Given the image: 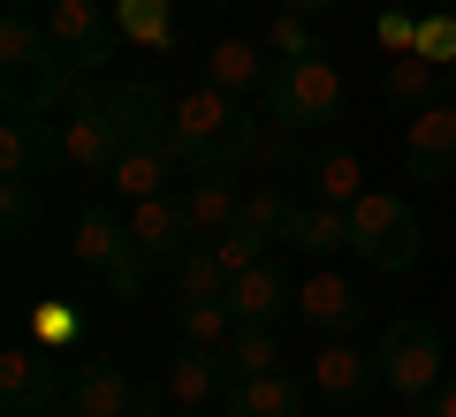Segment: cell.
<instances>
[{"instance_id":"obj_18","label":"cell","mask_w":456,"mask_h":417,"mask_svg":"<svg viewBox=\"0 0 456 417\" xmlns=\"http://www.w3.org/2000/svg\"><path fill=\"white\" fill-rule=\"evenodd\" d=\"M305 182H312V205H342V213H350L365 197V160L350 145H312Z\"/></svg>"},{"instance_id":"obj_29","label":"cell","mask_w":456,"mask_h":417,"mask_svg":"<svg viewBox=\"0 0 456 417\" xmlns=\"http://www.w3.org/2000/svg\"><path fill=\"white\" fill-rule=\"evenodd\" d=\"M228 365H236V380H259V372H274V365H281L274 326H236V334H228Z\"/></svg>"},{"instance_id":"obj_13","label":"cell","mask_w":456,"mask_h":417,"mask_svg":"<svg viewBox=\"0 0 456 417\" xmlns=\"http://www.w3.org/2000/svg\"><path fill=\"white\" fill-rule=\"evenodd\" d=\"M160 387H167V402H183V410H206V402H221L228 387H236V365H228L221 349H175L160 365Z\"/></svg>"},{"instance_id":"obj_24","label":"cell","mask_w":456,"mask_h":417,"mask_svg":"<svg viewBox=\"0 0 456 417\" xmlns=\"http://www.w3.org/2000/svg\"><path fill=\"white\" fill-rule=\"evenodd\" d=\"M191 221L206 228V236H221V228H236L244 221V182L236 175H191Z\"/></svg>"},{"instance_id":"obj_20","label":"cell","mask_w":456,"mask_h":417,"mask_svg":"<svg viewBox=\"0 0 456 417\" xmlns=\"http://www.w3.org/2000/svg\"><path fill=\"white\" fill-rule=\"evenodd\" d=\"M266 76H274V61H266L251 38H221V46L206 53V84L228 99H244V92H266Z\"/></svg>"},{"instance_id":"obj_6","label":"cell","mask_w":456,"mask_h":417,"mask_svg":"<svg viewBox=\"0 0 456 417\" xmlns=\"http://www.w3.org/2000/svg\"><path fill=\"white\" fill-rule=\"evenodd\" d=\"M77 258L92 273H107L114 296H137V289H145V273H137V266H145V251H137L130 221H114L107 205H84L77 213Z\"/></svg>"},{"instance_id":"obj_42","label":"cell","mask_w":456,"mask_h":417,"mask_svg":"<svg viewBox=\"0 0 456 417\" xmlns=\"http://www.w3.org/2000/svg\"><path fill=\"white\" fill-rule=\"evenodd\" d=\"M183 417H198V410H183Z\"/></svg>"},{"instance_id":"obj_30","label":"cell","mask_w":456,"mask_h":417,"mask_svg":"<svg viewBox=\"0 0 456 417\" xmlns=\"http://www.w3.org/2000/svg\"><path fill=\"white\" fill-rule=\"evenodd\" d=\"M266 243H274L266 228L236 221V228H221V236H213V258H221V266H228V281H236L244 266H259V258H266Z\"/></svg>"},{"instance_id":"obj_8","label":"cell","mask_w":456,"mask_h":417,"mask_svg":"<svg viewBox=\"0 0 456 417\" xmlns=\"http://www.w3.org/2000/svg\"><path fill=\"white\" fill-rule=\"evenodd\" d=\"M46 31H53V46H61V61L77 68V76H92V68L114 61V23H107L99 0H53Z\"/></svg>"},{"instance_id":"obj_12","label":"cell","mask_w":456,"mask_h":417,"mask_svg":"<svg viewBox=\"0 0 456 417\" xmlns=\"http://www.w3.org/2000/svg\"><path fill=\"white\" fill-rule=\"evenodd\" d=\"M403 175L411 182H449L456 175V107L441 99V107L411 114L403 129Z\"/></svg>"},{"instance_id":"obj_27","label":"cell","mask_w":456,"mask_h":417,"mask_svg":"<svg viewBox=\"0 0 456 417\" xmlns=\"http://www.w3.org/2000/svg\"><path fill=\"white\" fill-rule=\"evenodd\" d=\"M297 213H305V205H297V197H289V182H281V175H266V182H244V221L251 228H266V236H289V221H297Z\"/></svg>"},{"instance_id":"obj_31","label":"cell","mask_w":456,"mask_h":417,"mask_svg":"<svg viewBox=\"0 0 456 417\" xmlns=\"http://www.w3.org/2000/svg\"><path fill=\"white\" fill-rule=\"evenodd\" d=\"M46 46H53V31L38 16H16V8L0 16V61H31V53H46Z\"/></svg>"},{"instance_id":"obj_33","label":"cell","mask_w":456,"mask_h":417,"mask_svg":"<svg viewBox=\"0 0 456 417\" xmlns=\"http://www.w3.org/2000/svg\"><path fill=\"white\" fill-rule=\"evenodd\" d=\"M305 160H312V152L297 145V129H274V137L259 145V160H251V167H266V175H305Z\"/></svg>"},{"instance_id":"obj_19","label":"cell","mask_w":456,"mask_h":417,"mask_svg":"<svg viewBox=\"0 0 456 417\" xmlns=\"http://www.w3.org/2000/svg\"><path fill=\"white\" fill-rule=\"evenodd\" d=\"M312 387H320L327 402H358L365 387H380V365L365 349H350V341H327V349L312 357Z\"/></svg>"},{"instance_id":"obj_21","label":"cell","mask_w":456,"mask_h":417,"mask_svg":"<svg viewBox=\"0 0 456 417\" xmlns=\"http://www.w3.org/2000/svg\"><path fill=\"white\" fill-rule=\"evenodd\" d=\"M228 417H305V387L289 372H259V380L228 387Z\"/></svg>"},{"instance_id":"obj_2","label":"cell","mask_w":456,"mask_h":417,"mask_svg":"<svg viewBox=\"0 0 456 417\" xmlns=\"http://www.w3.org/2000/svg\"><path fill=\"white\" fill-rule=\"evenodd\" d=\"M350 251L365 266H380V273H411L426 258V228L411 213V197L403 190H365L350 205Z\"/></svg>"},{"instance_id":"obj_25","label":"cell","mask_w":456,"mask_h":417,"mask_svg":"<svg viewBox=\"0 0 456 417\" xmlns=\"http://www.w3.org/2000/svg\"><path fill=\"white\" fill-rule=\"evenodd\" d=\"M167 319H175L183 341H198V349H221V341L236 334V311H228V296H175V304H167Z\"/></svg>"},{"instance_id":"obj_32","label":"cell","mask_w":456,"mask_h":417,"mask_svg":"<svg viewBox=\"0 0 456 417\" xmlns=\"http://www.w3.org/2000/svg\"><path fill=\"white\" fill-rule=\"evenodd\" d=\"M31 221H38V182H0V228H8V243H23L31 236Z\"/></svg>"},{"instance_id":"obj_41","label":"cell","mask_w":456,"mask_h":417,"mask_svg":"<svg viewBox=\"0 0 456 417\" xmlns=\"http://www.w3.org/2000/svg\"><path fill=\"white\" fill-rule=\"evenodd\" d=\"M441 8H449V16H456V0H441Z\"/></svg>"},{"instance_id":"obj_4","label":"cell","mask_w":456,"mask_h":417,"mask_svg":"<svg viewBox=\"0 0 456 417\" xmlns=\"http://www.w3.org/2000/svg\"><path fill=\"white\" fill-rule=\"evenodd\" d=\"M373 365H380V387H388V395L426 402L441 387V326L434 319H411V311H403V319H388Z\"/></svg>"},{"instance_id":"obj_17","label":"cell","mask_w":456,"mask_h":417,"mask_svg":"<svg viewBox=\"0 0 456 417\" xmlns=\"http://www.w3.org/2000/svg\"><path fill=\"white\" fill-rule=\"evenodd\" d=\"M297 319L320 326V334H358L365 319V296L342 281V273H312V281H297Z\"/></svg>"},{"instance_id":"obj_22","label":"cell","mask_w":456,"mask_h":417,"mask_svg":"<svg viewBox=\"0 0 456 417\" xmlns=\"http://www.w3.org/2000/svg\"><path fill=\"white\" fill-rule=\"evenodd\" d=\"M175 167H183V160H175L167 145H137V152H122V160H114L107 190H114V197H130V205H137V197H160Z\"/></svg>"},{"instance_id":"obj_10","label":"cell","mask_w":456,"mask_h":417,"mask_svg":"<svg viewBox=\"0 0 456 417\" xmlns=\"http://www.w3.org/2000/svg\"><path fill=\"white\" fill-rule=\"evenodd\" d=\"M69 167V129H53L46 114L38 122H8L0 129V175H16V182H46Z\"/></svg>"},{"instance_id":"obj_5","label":"cell","mask_w":456,"mask_h":417,"mask_svg":"<svg viewBox=\"0 0 456 417\" xmlns=\"http://www.w3.org/2000/svg\"><path fill=\"white\" fill-rule=\"evenodd\" d=\"M77 68L61 61V46L31 53V61H0V107H8V122H38V114L53 107H77Z\"/></svg>"},{"instance_id":"obj_7","label":"cell","mask_w":456,"mask_h":417,"mask_svg":"<svg viewBox=\"0 0 456 417\" xmlns=\"http://www.w3.org/2000/svg\"><path fill=\"white\" fill-rule=\"evenodd\" d=\"M0 410L8 417H69V365L8 349L0 357Z\"/></svg>"},{"instance_id":"obj_34","label":"cell","mask_w":456,"mask_h":417,"mask_svg":"<svg viewBox=\"0 0 456 417\" xmlns=\"http://www.w3.org/2000/svg\"><path fill=\"white\" fill-rule=\"evenodd\" d=\"M122 23H130L137 38H152V46H175V23H167L160 0H122Z\"/></svg>"},{"instance_id":"obj_36","label":"cell","mask_w":456,"mask_h":417,"mask_svg":"<svg viewBox=\"0 0 456 417\" xmlns=\"http://www.w3.org/2000/svg\"><path fill=\"white\" fill-rule=\"evenodd\" d=\"M274 46H281V61H312V31H305V16H289V8H281V23H274Z\"/></svg>"},{"instance_id":"obj_37","label":"cell","mask_w":456,"mask_h":417,"mask_svg":"<svg viewBox=\"0 0 456 417\" xmlns=\"http://www.w3.org/2000/svg\"><path fill=\"white\" fill-rule=\"evenodd\" d=\"M426 417H456V372H441V387L426 395Z\"/></svg>"},{"instance_id":"obj_16","label":"cell","mask_w":456,"mask_h":417,"mask_svg":"<svg viewBox=\"0 0 456 417\" xmlns=\"http://www.w3.org/2000/svg\"><path fill=\"white\" fill-rule=\"evenodd\" d=\"M228 311H236V326H274L297 311V289L289 273L274 266V258H259V266H244L236 281H228Z\"/></svg>"},{"instance_id":"obj_23","label":"cell","mask_w":456,"mask_h":417,"mask_svg":"<svg viewBox=\"0 0 456 417\" xmlns=\"http://www.w3.org/2000/svg\"><path fill=\"white\" fill-rule=\"evenodd\" d=\"M380 92H388V107H403V114H426V107H441V68L426 61V53H395L388 61V84H380Z\"/></svg>"},{"instance_id":"obj_28","label":"cell","mask_w":456,"mask_h":417,"mask_svg":"<svg viewBox=\"0 0 456 417\" xmlns=\"http://www.w3.org/2000/svg\"><path fill=\"white\" fill-rule=\"evenodd\" d=\"M175 273V296H228V266L213 258V243H191L183 258H167Z\"/></svg>"},{"instance_id":"obj_1","label":"cell","mask_w":456,"mask_h":417,"mask_svg":"<svg viewBox=\"0 0 456 417\" xmlns=\"http://www.w3.org/2000/svg\"><path fill=\"white\" fill-rule=\"evenodd\" d=\"M266 145L259 114H244L228 92H191L175 99V122H167V152H175L191 175H236V167H251Z\"/></svg>"},{"instance_id":"obj_3","label":"cell","mask_w":456,"mask_h":417,"mask_svg":"<svg viewBox=\"0 0 456 417\" xmlns=\"http://www.w3.org/2000/svg\"><path fill=\"white\" fill-rule=\"evenodd\" d=\"M266 122L297 129V137L342 122V68L327 61V53H312V61H274V76H266Z\"/></svg>"},{"instance_id":"obj_38","label":"cell","mask_w":456,"mask_h":417,"mask_svg":"<svg viewBox=\"0 0 456 417\" xmlns=\"http://www.w3.org/2000/svg\"><path fill=\"white\" fill-rule=\"evenodd\" d=\"M289 16H327V8H342V0H281Z\"/></svg>"},{"instance_id":"obj_26","label":"cell","mask_w":456,"mask_h":417,"mask_svg":"<svg viewBox=\"0 0 456 417\" xmlns=\"http://www.w3.org/2000/svg\"><path fill=\"white\" fill-rule=\"evenodd\" d=\"M281 243H289V251H305V258H327V251H342V243H350V213H342V205H305V213L289 221V236H281Z\"/></svg>"},{"instance_id":"obj_40","label":"cell","mask_w":456,"mask_h":417,"mask_svg":"<svg viewBox=\"0 0 456 417\" xmlns=\"http://www.w3.org/2000/svg\"><path fill=\"white\" fill-rule=\"evenodd\" d=\"M441 99L456 107V61H441Z\"/></svg>"},{"instance_id":"obj_9","label":"cell","mask_w":456,"mask_h":417,"mask_svg":"<svg viewBox=\"0 0 456 417\" xmlns=\"http://www.w3.org/2000/svg\"><path fill=\"white\" fill-rule=\"evenodd\" d=\"M61 129H69V175L107 182V175H114V160H122V129H114L107 99H77Z\"/></svg>"},{"instance_id":"obj_11","label":"cell","mask_w":456,"mask_h":417,"mask_svg":"<svg viewBox=\"0 0 456 417\" xmlns=\"http://www.w3.org/2000/svg\"><path fill=\"white\" fill-rule=\"evenodd\" d=\"M69 417H137V380L107 357L69 365Z\"/></svg>"},{"instance_id":"obj_14","label":"cell","mask_w":456,"mask_h":417,"mask_svg":"<svg viewBox=\"0 0 456 417\" xmlns=\"http://www.w3.org/2000/svg\"><path fill=\"white\" fill-rule=\"evenodd\" d=\"M107 114H114V129H122V152H137V145H167V122H175L167 92H160V84H145V76L114 84V92H107Z\"/></svg>"},{"instance_id":"obj_35","label":"cell","mask_w":456,"mask_h":417,"mask_svg":"<svg viewBox=\"0 0 456 417\" xmlns=\"http://www.w3.org/2000/svg\"><path fill=\"white\" fill-rule=\"evenodd\" d=\"M411 53H426V61H456V16H449V8L419 23V46H411Z\"/></svg>"},{"instance_id":"obj_39","label":"cell","mask_w":456,"mask_h":417,"mask_svg":"<svg viewBox=\"0 0 456 417\" xmlns=\"http://www.w3.org/2000/svg\"><path fill=\"white\" fill-rule=\"evenodd\" d=\"M0 8H16V16H46L53 0H0Z\"/></svg>"},{"instance_id":"obj_15","label":"cell","mask_w":456,"mask_h":417,"mask_svg":"<svg viewBox=\"0 0 456 417\" xmlns=\"http://www.w3.org/2000/svg\"><path fill=\"white\" fill-rule=\"evenodd\" d=\"M130 236H137V251H145V258H160V266H167V258H183V251H191V236H198V221H191V197H137V205H130Z\"/></svg>"}]
</instances>
